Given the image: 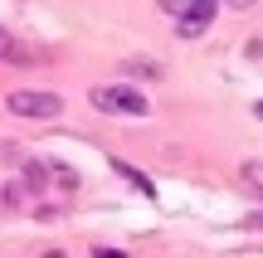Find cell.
Returning a JSON list of instances; mask_svg holds the SVG:
<instances>
[{
	"mask_svg": "<svg viewBox=\"0 0 263 258\" xmlns=\"http://www.w3.org/2000/svg\"><path fill=\"white\" fill-rule=\"evenodd\" d=\"M224 5H234V10H249V5H258V0H224Z\"/></svg>",
	"mask_w": 263,
	"mask_h": 258,
	"instance_id": "cell-10",
	"label": "cell"
},
{
	"mask_svg": "<svg viewBox=\"0 0 263 258\" xmlns=\"http://www.w3.org/2000/svg\"><path fill=\"white\" fill-rule=\"evenodd\" d=\"M122 73L127 78H161V64H151V58H122Z\"/></svg>",
	"mask_w": 263,
	"mask_h": 258,
	"instance_id": "cell-4",
	"label": "cell"
},
{
	"mask_svg": "<svg viewBox=\"0 0 263 258\" xmlns=\"http://www.w3.org/2000/svg\"><path fill=\"white\" fill-rule=\"evenodd\" d=\"M88 103H93L98 112H107V117H146L151 112V103L127 83H98L93 93H88Z\"/></svg>",
	"mask_w": 263,
	"mask_h": 258,
	"instance_id": "cell-1",
	"label": "cell"
},
{
	"mask_svg": "<svg viewBox=\"0 0 263 258\" xmlns=\"http://www.w3.org/2000/svg\"><path fill=\"white\" fill-rule=\"evenodd\" d=\"M244 175H249V181H263V166H258V161H249V166H244Z\"/></svg>",
	"mask_w": 263,
	"mask_h": 258,
	"instance_id": "cell-9",
	"label": "cell"
},
{
	"mask_svg": "<svg viewBox=\"0 0 263 258\" xmlns=\"http://www.w3.org/2000/svg\"><path fill=\"white\" fill-rule=\"evenodd\" d=\"M254 117H263V103H254Z\"/></svg>",
	"mask_w": 263,
	"mask_h": 258,
	"instance_id": "cell-12",
	"label": "cell"
},
{
	"mask_svg": "<svg viewBox=\"0 0 263 258\" xmlns=\"http://www.w3.org/2000/svg\"><path fill=\"white\" fill-rule=\"evenodd\" d=\"M0 58H15V64H25V58H29V49H20L15 39H10L5 29H0Z\"/></svg>",
	"mask_w": 263,
	"mask_h": 258,
	"instance_id": "cell-6",
	"label": "cell"
},
{
	"mask_svg": "<svg viewBox=\"0 0 263 258\" xmlns=\"http://www.w3.org/2000/svg\"><path fill=\"white\" fill-rule=\"evenodd\" d=\"M10 117H29V122H54L59 112H64V97L49 93V88H15V93L5 97Z\"/></svg>",
	"mask_w": 263,
	"mask_h": 258,
	"instance_id": "cell-2",
	"label": "cell"
},
{
	"mask_svg": "<svg viewBox=\"0 0 263 258\" xmlns=\"http://www.w3.org/2000/svg\"><path fill=\"white\" fill-rule=\"evenodd\" d=\"M54 181H59V185H64V190H73V185H78V175H73V171H68V166H54Z\"/></svg>",
	"mask_w": 263,
	"mask_h": 258,
	"instance_id": "cell-8",
	"label": "cell"
},
{
	"mask_svg": "<svg viewBox=\"0 0 263 258\" xmlns=\"http://www.w3.org/2000/svg\"><path fill=\"white\" fill-rule=\"evenodd\" d=\"M25 185H29L34 195H44V185H49V171H44V166H25Z\"/></svg>",
	"mask_w": 263,
	"mask_h": 258,
	"instance_id": "cell-7",
	"label": "cell"
},
{
	"mask_svg": "<svg viewBox=\"0 0 263 258\" xmlns=\"http://www.w3.org/2000/svg\"><path fill=\"white\" fill-rule=\"evenodd\" d=\"M112 171H117V175H127V181L137 185L141 195H156V185H151V181H146V175H141V171H132V166H122V161H112Z\"/></svg>",
	"mask_w": 263,
	"mask_h": 258,
	"instance_id": "cell-5",
	"label": "cell"
},
{
	"mask_svg": "<svg viewBox=\"0 0 263 258\" xmlns=\"http://www.w3.org/2000/svg\"><path fill=\"white\" fill-rule=\"evenodd\" d=\"M98 258H122V253H117V249H98Z\"/></svg>",
	"mask_w": 263,
	"mask_h": 258,
	"instance_id": "cell-11",
	"label": "cell"
},
{
	"mask_svg": "<svg viewBox=\"0 0 263 258\" xmlns=\"http://www.w3.org/2000/svg\"><path fill=\"white\" fill-rule=\"evenodd\" d=\"M215 10H219V0H190V5L176 15V34H180V39L205 34V29L215 25Z\"/></svg>",
	"mask_w": 263,
	"mask_h": 258,
	"instance_id": "cell-3",
	"label": "cell"
}]
</instances>
